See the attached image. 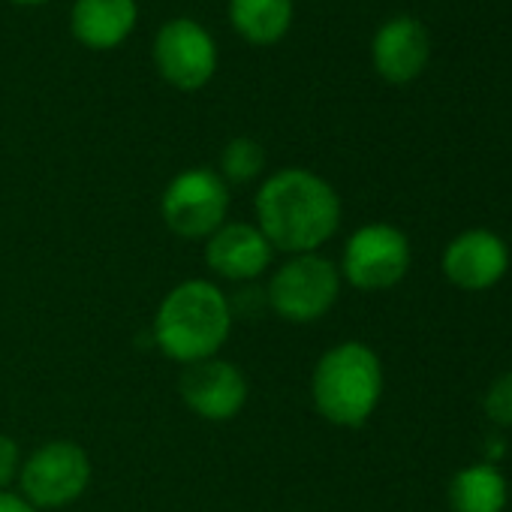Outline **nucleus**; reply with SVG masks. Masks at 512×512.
Listing matches in <instances>:
<instances>
[{
	"mask_svg": "<svg viewBox=\"0 0 512 512\" xmlns=\"http://www.w3.org/2000/svg\"><path fill=\"white\" fill-rule=\"evenodd\" d=\"M341 269L317 253H296L272 275L269 281V305L272 311L296 326H308L323 320L338 296H341Z\"/></svg>",
	"mask_w": 512,
	"mask_h": 512,
	"instance_id": "obj_4",
	"label": "nucleus"
},
{
	"mask_svg": "<svg viewBox=\"0 0 512 512\" xmlns=\"http://www.w3.org/2000/svg\"><path fill=\"white\" fill-rule=\"evenodd\" d=\"M256 226L281 253H317L341 226L338 190L311 169H278L256 190Z\"/></svg>",
	"mask_w": 512,
	"mask_h": 512,
	"instance_id": "obj_1",
	"label": "nucleus"
},
{
	"mask_svg": "<svg viewBox=\"0 0 512 512\" xmlns=\"http://www.w3.org/2000/svg\"><path fill=\"white\" fill-rule=\"evenodd\" d=\"M485 416L500 428H512V371L500 374L488 386V392H485Z\"/></svg>",
	"mask_w": 512,
	"mask_h": 512,
	"instance_id": "obj_17",
	"label": "nucleus"
},
{
	"mask_svg": "<svg viewBox=\"0 0 512 512\" xmlns=\"http://www.w3.org/2000/svg\"><path fill=\"white\" fill-rule=\"evenodd\" d=\"M10 4H19V7H40V4H49V0H10Z\"/></svg>",
	"mask_w": 512,
	"mask_h": 512,
	"instance_id": "obj_20",
	"label": "nucleus"
},
{
	"mask_svg": "<svg viewBox=\"0 0 512 512\" xmlns=\"http://www.w3.org/2000/svg\"><path fill=\"white\" fill-rule=\"evenodd\" d=\"M275 247L256 223L226 220L214 235L205 238V263L223 281H256L272 266Z\"/></svg>",
	"mask_w": 512,
	"mask_h": 512,
	"instance_id": "obj_11",
	"label": "nucleus"
},
{
	"mask_svg": "<svg viewBox=\"0 0 512 512\" xmlns=\"http://www.w3.org/2000/svg\"><path fill=\"white\" fill-rule=\"evenodd\" d=\"M0 512H37V509L16 491H0Z\"/></svg>",
	"mask_w": 512,
	"mask_h": 512,
	"instance_id": "obj_19",
	"label": "nucleus"
},
{
	"mask_svg": "<svg viewBox=\"0 0 512 512\" xmlns=\"http://www.w3.org/2000/svg\"><path fill=\"white\" fill-rule=\"evenodd\" d=\"M266 169V148L250 139V136H235L223 145L220 151V178L226 184H250L263 175Z\"/></svg>",
	"mask_w": 512,
	"mask_h": 512,
	"instance_id": "obj_16",
	"label": "nucleus"
},
{
	"mask_svg": "<svg viewBox=\"0 0 512 512\" xmlns=\"http://www.w3.org/2000/svg\"><path fill=\"white\" fill-rule=\"evenodd\" d=\"M509 500L506 476L497 464L479 461L461 467L449 482L452 512H503Z\"/></svg>",
	"mask_w": 512,
	"mask_h": 512,
	"instance_id": "obj_15",
	"label": "nucleus"
},
{
	"mask_svg": "<svg viewBox=\"0 0 512 512\" xmlns=\"http://www.w3.org/2000/svg\"><path fill=\"white\" fill-rule=\"evenodd\" d=\"M154 67L178 91H199L217 73V43L193 19H169L154 37Z\"/></svg>",
	"mask_w": 512,
	"mask_h": 512,
	"instance_id": "obj_8",
	"label": "nucleus"
},
{
	"mask_svg": "<svg viewBox=\"0 0 512 512\" xmlns=\"http://www.w3.org/2000/svg\"><path fill=\"white\" fill-rule=\"evenodd\" d=\"M293 0H229V22L250 46H275L293 28Z\"/></svg>",
	"mask_w": 512,
	"mask_h": 512,
	"instance_id": "obj_14",
	"label": "nucleus"
},
{
	"mask_svg": "<svg viewBox=\"0 0 512 512\" xmlns=\"http://www.w3.org/2000/svg\"><path fill=\"white\" fill-rule=\"evenodd\" d=\"M136 22V0H76L70 13V34L91 52H112L133 34Z\"/></svg>",
	"mask_w": 512,
	"mask_h": 512,
	"instance_id": "obj_13",
	"label": "nucleus"
},
{
	"mask_svg": "<svg viewBox=\"0 0 512 512\" xmlns=\"http://www.w3.org/2000/svg\"><path fill=\"white\" fill-rule=\"evenodd\" d=\"M181 398L190 413L205 422H229L247 404V380L244 374L226 359H205L184 365L178 380Z\"/></svg>",
	"mask_w": 512,
	"mask_h": 512,
	"instance_id": "obj_10",
	"label": "nucleus"
},
{
	"mask_svg": "<svg viewBox=\"0 0 512 512\" xmlns=\"http://www.w3.org/2000/svg\"><path fill=\"white\" fill-rule=\"evenodd\" d=\"M413 263L410 238L392 223L359 226L341 256V278L362 293H383L398 287Z\"/></svg>",
	"mask_w": 512,
	"mask_h": 512,
	"instance_id": "obj_5",
	"label": "nucleus"
},
{
	"mask_svg": "<svg viewBox=\"0 0 512 512\" xmlns=\"http://www.w3.org/2000/svg\"><path fill=\"white\" fill-rule=\"evenodd\" d=\"M232 332V302L202 278L172 287L154 317V344L172 362L193 365L214 359Z\"/></svg>",
	"mask_w": 512,
	"mask_h": 512,
	"instance_id": "obj_2",
	"label": "nucleus"
},
{
	"mask_svg": "<svg viewBox=\"0 0 512 512\" xmlns=\"http://www.w3.org/2000/svg\"><path fill=\"white\" fill-rule=\"evenodd\" d=\"M431 58V37L413 16H395L380 25L371 40V61L380 79L389 85H407L419 79Z\"/></svg>",
	"mask_w": 512,
	"mask_h": 512,
	"instance_id": "obj_12",
	"label": "nucleus"
},
{
	"mask_svg": "<svg viewBox=\"0 0 512 512\" xmlns=\"http://www.w3.org/2000/svg\"><path fill=\"white\" fill-rule=\"evenodd\" d=\"M22 449L10 434H0V491H10V482L19 479Z\"/></svg>",
	"mask_w": 512,
	"mask_h": 512,
	"instance_id": "obj_18",
	"label": "nucleus"
},
{
	"mask_svg": "<svg viewBox=\"0 0 512 512\" xmlns=\"http://www.w3.org/2000/svg\"><path fill=\"white\" fill-rule=\"evenodd\" d=\"M229 184L214 169H184L178 172L160 199V214L169 232L196 241L214 235L226 223Z\"/></svg>",
	"mask_w": 512,
	"mask_h": 512,
	"instance_id": "obj_7",
	"label": "nucleus"
},
{
	"mask_svg": "<svg viewBox=\"0 0 512 512\" xmlns=\"http://www.w3.org/2000/svg\"><path fill=\"white\" fill-rule=\"evenodd\" d=\"M91 485V458L73 440H49L37 446L19 470V494L40 509H64Z\"/></svg>",
	"mask_w": 512,
	"mask_h": 512,
	"instance_id": "obj_6",
	"label": "nucleus"
},
{
	"mask_svg": "<svg viewBox=\"0 0 512 512\" xmlns=\"http://www.w3.org/2000/svg\"><path fill=\"white\" fill-rule=\"evenodd\" d=\"M383 362L362 341H341L326 350L311 377L317 413L338 428L365 425L383 398Z\"/></svg>",
	"mask_w": 512,
	"mask_h": 512,
	"instance_id": "obj_3",
	"label": "nucleus"
},
{
	"mask_svg": "<svg viewBox=\"0 0 512 512\" xmlns=\"http://www.w3.org/2000/svg\"><path fill=\"white\" fill-rule=\"evenodd\" d=\"M440 269L452 287L482 293L497 287L509 272V247L491 229H467L446 244Z\"/></svg>",
	"mask_w": 512,
	"mask_h": 512,
	"instance_id": "obj_9",
	"label": "nucleus"
}]
</instances>
